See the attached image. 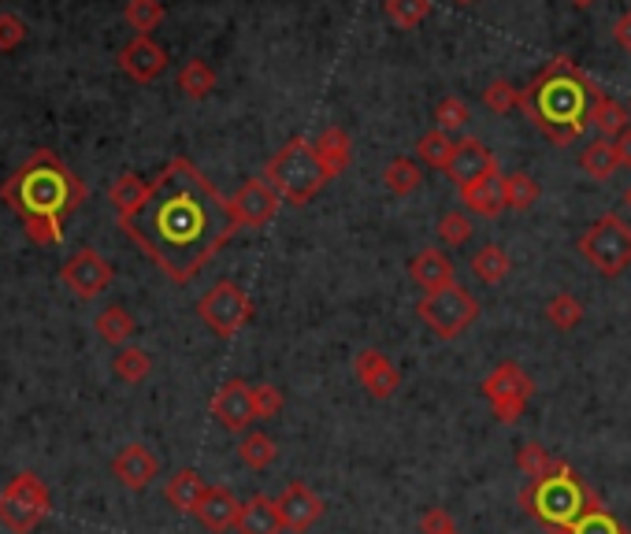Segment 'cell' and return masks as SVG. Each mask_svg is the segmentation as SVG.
I'll return each instance as SVG.
<instances>
[{"label": "cell", "mask_w": 631, "mask_h": 534, "mask_svg": "<svg viewBox=\"0 0 631 534\" xmlns=\"http://www.w3.org/2000/svg\"><path fill=\"white\" fill-rule=\"evenodd\" d=\"M483 104H487L494 115H509L512 109H520V90L509 79H494L487 82V90H483Z\"/></svg>", "instance_id": "cell-41"}, {"label": "cell", "mask_w": 631, "mask_h": 534, "mask_svg": "<svg viewBox=\"0 0 631 534\" xmlns=\"http://www.w3.org/2000/svg\"><path fill=\"white\" fill-rule=\"evenodd\" d=\"M480 390L491 401V409H494V416H498V423H517L520 416H523V409H528L536 383H531V375L523 372L520 364L505 361V364L494 367L487 378H483Z\"/></svg>", "instance_id": "cell-10"}, {"label": "cell", "mask_w": 631, "mask_h": 534, "mask_svg": "<svg viewBox=\"0 0 631 534\" xmlns=\"http://www.w3.org/2000/svg\"><path fill=\"white\" fill-rule=\"evenodd\" d=\"M60 279L75 297H101L104 289L112 286L115 271L97 249H79L67 257V264L60 268Z\"/></svg>", "instance_id": "cell-11"}, {"label": "cell", "mask_w": 631, "mask_h": 534, "mask_svg": "<svg viewBox=\"0 0 631 534\" xmlns=\"http://www.w3.org/2000/svg\"><path fill=\"white\" fill-rule=\"evenodd\" d=\"M174 86L190 96V101H205V96L216 90V71L205 60H187L174 75Z\"/></svg>", "instance_id": "cell-30"}, {"label": "cell", "mask_w": 631, "mask_h": 534, "mask_svg": "<svg viewBox=\"0 0 631 534\" xmlns=\"http://www.w3.org/2000/svg\"><path fill=\"white\" fill-rule=\"evenodd\" d=\"M283 405H286V397L279 386H271V383L252 386V409H257V420H275V416L283 412Z\"/></svg>", "instance_id": "cell-43"}, {"label": "cell", "mask_w": 631, "mask_h": 534, "mask_svg": "<svg viewBox=\"0 0 631 534\" xmlns=\"http://www.w3.org/2000/svg\"><path fill=\"white\" fill-rule=\"evenodd\" d=\"M505 201L512 212H528L539 201V179L531 171H509L505 174Z\"/></svg>", "instance_id": "cell-35"}, {"label": "cell", "mask_w": 631, "mask_h": 534, "mask_svg": "<svg viewBox=\"0 0 631 534\" xmlns=\"http://www.w3.org/2000/svg\"><path fill=\"white\" fill-rule=\"evenodd\" d=\"M584 305H579L576 294H553L550 305H547V323L553 330H561V334H568V330H576L584 323Z\"/></svg>", "instance_id": "cell-33"}, {"label": "cell", "mask_w": 631, "mask_h": 534, "mask_svg": "<svg viewBox=\"0 0 631 534\" xmlns=\"http://www.w3.org/2000/svg\"><path fill=\"white\" fill-rule=\"evenodd\" d=\"M579 168H584V174H590V179H598V182L613 179V171L620 168L617 141H609V138H595V141L587 145L584 152H579Z\"/></svg>", "instance_id": "cell-27"}, {"label": "cell", "mask_w": 631, "mask_h": 534, "mask_svg": "<svg viewBox=\"0 0 631 534\" xmlns=\"http://www.w3.org/2000/svg\"><path fill=\"white\" fill-rule=\"evenodd\" d=\"M112 475L123 482L126 490L142 493L145 487H153V479H157V475H160V461H157V456H153L149 445L131 442V445H123V450L115 453Z\"/></svg>", "instance_id": "cell-16"}, {"label": "cell", "mask_w": 631, "mask_h": 534, "mask_svg": "<svg viewBox=\"0 0 631 534\" xmlns=\"http://www.w3.org/2000/svg\"><path fill=\"white\" fill-rule=\"evenodd\" d=\"M383 8L391 15V23L402 26V31H416L431 15V0H383Z\"/></svg>", "instance_id": "cell-40"}, {"label": "cell", "mask_w": 631, "mask_h": 534, "mask_svg": "<svg viewBox=\"0 0 631 534\" xmlns=\"http://www.w3.org/2000/svg\"><path fill=\"white\" fill-rule=\"evenodd\" d=\"M93 330H97V338L101 342H109V345H126L134 338V330H138V323H134V316L126 313L123 305H109L104 313H97L93 319Z\"/></svg>", "instance_id": "cell-25"}, {"label": "cell", "mask_w": 631, "mask_h": 534, "mask_svg": "<svg viewBox=\"0 0 631 534\" xmlns=\"http://www.w3.org/2000/svg\"><path fill=\"white\" fill-rule=\"evenodd\" d=\"M209 493V482L201 479L193 468H182V471H174L171 475V482L164 487V498H168V504L174 512H187V516H193L198 512V504L201 498Z\"/></svg>", "instance_id": "cell-24"}, {"label": "cell", "mask_w": 631, "mask_h": 534, "mask_svg": "<svg viewBox=\"0 0 631 534\" xmlns=\"http://www.w3.org/2000/svg\"><path fill=\"white\" fill-rule=\"evenodd\" d=\"M420 534H458V523H453V516L446 509H427L420 516Z\"/></svg>", "instance_id": "cell-46"}, {"label": "cell", "mask_w": 631, "mask_h": 534, "mask_svg": "<svg viewBox=\"0 0 631 534\" xmlns=\"http://www.w3.org/2000/svg\"><path fill=\"white\" fill-rule=\"evenodd\" d=\"M120 227L179 286L193 283L238 235L230 201L187 157H174L153 179L142 205L131 216H120Z\"/></svg>", "instance_id": "cell-1"}, {"label": "cell", "mask_w": 631, "mask_h": 534, "mask_svg": "<svg viewBox=\"0 0 631 534\" xmlns=\"http://www.w3.org/2000/svg\"><path fill=\"white\" fill-rule=\"evenodd\" d=\"M212 416H216L219 427H227L230 434H241L252 420H257V409H252V386L241 383V378L223 383L216 397H212Z\"/></svg>", "instance_id": "cell-15"}, {"label": "cell", "mask_w": 631, "mask_h": 534, "mask_svg": "<svg viewBox=\"0 0 631 534\" xmlns=\"http://www.w3.org/2000/svg\"><path fill=\"white\" fill-rule=\"evenodd\" d=\"M313 149H316L319 163H324L327 179H338V174L349 168V160H353V141H349V134L342 130V126H327V130H319L313 138Z\"/></svg>", "instance_id": "cell-22"}, {"label": "cell", "mask_w": 631, "mask_h": 534, "mask_svg": "<svg viewBox=\"0 0 631 534\" xmlns=\"http://www.w3.org/2000/svg\"><path fill=\"white\" fill-rule=\"evenodd\" d=\"M568 4H572V8H579V12H587V8H590V4H598V0H568Z\"/></svg>", "instance_id": "cell-49"}, {"label": "cell", "mask_w": 631, "mask_h": 534, "mask_svg": "<svg viewBox=\"0 0 631 534\" xmlns=\"http://www.w3.org/2000/svg\"><path fill=\"white\" fill-rule=\"evenodd\" d=\"M123 19H126V26H131V31H138V34L149 37L160 26L164 4H160V0H126Z\"/></svg>", "instance_id": "cell-39"}, {"label": "cell", "mask_w": 631, "mask_h": 534, "mask_svg": "<svg viewBox=\"0 0 631 534\" xmlns=\"http://www.w3.org/2000/svg\"><path fill=\"white\" fill-rule=\"evenodd\" d=\"M416 316L424 319L427 327H431L435 338H442V342H453V338H461L464 330H469L475 319H480V300H475L464 286H446L439 294H427L420 297V305H416Z\"/></svg>", "instance_id": "cell-7"}, {"label": "cell", "mask_w": 631, "mask_h": 534, "mask_svg": "<svg viewBox=\"0 0 631 534\" xmlns=\"http://www.w3.org/2000/svg\"><path fill=\"white\" fill-rule=\"evenodd\" d=\"M409 275H413V283L424 289V294H439V289L458 283V279H453L450 257H446L442 249H420V252H416V257L409 260Z\"/></svg>", "instance_id": "cell-21"}, {"label": "cell", "mask_w": 631, "mask_h": 534, "mask_svg": "<svg viewBox=\"0 0 631 534\" xmlns=\"http://www.w3.org/2000/svg\"><path fill=\"white\" fill-rule=\"evenodd\" d=\"M491 171H502L498 157H494V152L480 138H461L458 149H453L450 168H446V174L458 182V190L472 186V182H480V179H487Z\"/></svg>", "instance_id": "cell-17"}, {"label": "cell", "mask_w": 631, "mask_h": 534, "mask_svg": "<svg viewBox=\"0 0 631 534\" xmlns=\"http://www.w3.org/2000/svg\"><path fill=\"white\" fill-rule=\"evenodd\" d=\"M617 152H620V168H631V126L617 138Z\"/></svg>", "instance_id": "cell-48"}, {"label": "cell", "mask_w": 631, "mask_h": 534, "mask_svg": "<svg viewBox=\"0 0 631 534\" xmlns=\"http://www.w3.org/2000/svg\"><path fill=\"white\" fill-rule=\"evenodd\" d=\"M576 249L601 279H617L631 268V227L609 212L576 238Z\"/></svg>", "instance_id": "cell-6"}, {"label": "cell", "mask_w": 631, "mask_h": 534, "mask_svg": "<svg viewBox=\"0 0 631 534\" xmlns=\"http://www.w3.org/2000/svg\"><path fill=\"white\" fill-rule=\"evenodd\" d=\"M420 182H424V174L409 157L391 160V163H386V171H383V186L391 190L394 197H409V193L420 190Z\"/></svg>", "instance_id": "cell-34"}, {"label": "cell", "mask_w": 631, "mask_h": 534, "mask_svg": "<svg viewBox=\"0 0 631 534\" xmlns=\"http://www.w3.org/2000/svg\"><path fill=\"white\" fill-rule=\"evenodd\" d=\"M238 534H283V516H279V504L268 493H252V498L241 504V520H238Z\"/></svg>", "instance_id": "cell-23"}, {"label": "cell", "mask_w": 631, "mask_h": 534, "mask_svg": "<svg viewBox=\"0 0 631 534\" xmlns=\"http://www.w3.org/2000/svg\"><path fill=\"white\" fill-rule=\"evenodd\" d=\"M264 179L275 186V193L286 201V205H297V208L308 205V201L331 182L308 138H290L283 149L268 160Z\"/></svg>", "instance_id": "cell-5"}, {"label": "cell", "mask_w": 631, "mask_h": 534, "mask_svg": "<svg viewBox=\"0 0 631 534\" xmlns=\"http://www.w3.org/2000/svg\"><path fill=\"white\" fill-rule=\"evenodd\" d=\"M23 37H26L23 15H15V12H0V53H12V48L23 45Z\"/></svg>", "instance_id": "cell-45"}, {"label": "cell", "mask_w": 631, "mask_h": 534, "mask_svg": "<svg viewBox=\"0 0 631 534\" xmlns=\"http://www.w3.org/2000/svg\"><path fill=\"white\" fill-rule=\"evenodd\" d=\"M628 126H631V112L624 109V104H617L613 96H606V93H601L598 109H595V115H590V130H595L598 138L617 141L620 134L628 130Z\"/></svg>", "instance_id": "cell-28"}, {"label": "cell", "mask_w": 631, "mask_h": 534, "mask_svg": "<svg viewBox=\"0 0 631 534\" xmlns=\"http://www.w3.org/2000/svg\"><path fill=\"white\" fill-rule=\"evenodd\" d=\"M624 205H628V208H631V190H628V193H624Z\"/></svg>", "instance_id": "cell-50"}, {"label": "cell", "mask_w": 631, "mask_h": 534, "mask_svg": "<svg viewBox=\"0 0 631 534\" xmlns=\"http://www.w3.org/2000/svg\"><path fill=\"white\" fill-rule=\"evenodd\" d=\"M520 504L531 520H539L550 534H568L572 523L584 520L587 512L601 509L598 493L587 487L584 475L568 468L565 461L557 464V471H550L547 479H531L520 490Z\"/></svg>", "instance_id": "cell-4"}, {"label": "cell", "mask_w": 631, "mask_h": 534, "mask_svg": "<svg viewBox=\"0 0 631 534\" xmlns=\"http://www.w3.org/2000/svg\"><path fill=\"white\" fill-rule=\"evenodd\" d=\"M557 464H561L557 456L539 442H523L520 453H517V468L523 475H531V479H547L550 471H557Z\"/></svg>", "instance_id": "cell-37"}, {"label": "cell", "mask_w": 631, "mask_h": 534, "mask_svg": "<svg viewBox=\"0 0 631 534\" xmlns=\"http://www.w3.org/2000/svg\"><path fill=\"white\" fill-rule=\"evenodd\" d=\"M279 205H283V197L275 193L268 179H249L246 186H241L235 197H230V208H235V219L238 227H268L271 219H275Z\"/></svg>", "instance_id": "cell-12"}, {"label": "cell", "mask_w": 631, "mask_h": 534, "mask_svg": "<svg viewBox=\"0 0 631 534\" xmlns=\"http://www.w3.org/2000/svg\"><path fill=\"white\" fill-rule=\"evenodd\" d=\"M453 149H458V141H453L450 134H442V130H431V134H424V138L416 141V152H420V160L427 163V168H435V171L450 168Z\"/></svg>", "instance_id": "cell-36"}, {"label": "cell", "mask_w": 631, "mask_h": 534, "mask_svg": "<svg viewBox=\"0 0 631 534\" xmlns=\"http://www.w3.org/2000/svg\"><path fill=\"white\" fill-rule=\"evenodd\" d=\"M613 37H617V45L624 48V53L631 56V8L624 15L617 19V26H613Z\"/></svg>", "instance_id": "cell-47"}, {"label": "cell", "mask_w": 631, "mask_h": 534, "mask_svg": "<svg viewBox=\"0 0 631 534\" xmlns=\"http://www.w3.org/2000/svg\"><path fill=\"white\" fill-rule=\"evenodd\" d=\"M472 120V109L464 104V96H442L439 104H435V130H442V134H458L464 130Z\"/></svg>", "instance_id": "cell-38"}, {"label": "cell", "mask_w": 631, "mask_h": 534, "mask_svg": "<svg viewBox=\"0 0 631 534\" xmlns=\"http://www.w3.org/2000/svg\"><path fill=\"white\" fill-rule=\"evenodd\" d=\"M279 516H283V527L294 534H305L308 527H316L319 516H324V498L308 487V482H290V487L275 498Z\"/></svg>", "instance_id": "cell-14"}, {"label": "cell", "mask_w": 631, "mask_h": 534, "mask_svg": "<svg viewBox=\"0 0 631 534\" xmlns=\"http://www.w3.org/2000/svg\"><path fill=\"white\" fill-rule=\"evenodd\" d=\"M601 101V90L590 82V75L568 56H553L542 71L531 79L528 90H520V112L539 134H547L553 145H572L590 130V115Z\"/></svg>", "instance_id": "cell-3"}, {"label": "cell", "mask_w": 631, "mask_h": 534, "mask_svg": "<svg viewBox=\"0 0 631 534\" xmlns=\"http://www.w3.org/2000/svg\"><path fill=\"white\" fill-rule=\"evenodd\" d=\"M472 238V219L464 216V212H446V216L439 219V241L450 249H461L469 246Z\"/></svg>", "instance_id": "cell-42"}, {"label": "cell", "mask_w": 631, "mask_h": 534, "mask_svg": "<svg viewBox=\"0 0 631 534\" xmlns=\"http://www.w3.org/2000/svg\"><path fill=\"white\" fill-rule=\"evenodd\" d=\"M461 201L464 208L472 212V216L480 219H498L505 208H509V201H505V174L502 171H491L487 179L472 182V186L461 190Z\"/></svg>", "instance_id": "cell-20"}, {"label": "cell", "mask_w": 631, "mask_h": 534, "mask_svg": "<svg viewBox=\"0 0 631 534\" xmlns=\"http://www.w3.org/2000/svg\"><path fill=\"white\" fill-rule=\"evenodd\" d=\"M198 523L212 534H223V531H235L238 520H241V501L230 493L227 487H209V493L201 498L198 504Z\"/></svg>", "instance_id": "cell-19"}, {"label": "cell", "mask_w": 631, "mask_h": 534, "mask_svg": "<svg viewBox=\"0 0 631 534\" xmlns=\"http://www.w3.org/2000/svg\"><path fill=\"white\" fill-rule=\"evenodd\" d=\"M453 4H475V0H453Z\"/></svg>", "instance_id": "cell-51"}, {"label": "cell", "mask_w": 631, "mask_h": 534, "mask_svg": "<svg viewBox=\"0 0 631 534\" xmlns=\"http://www.w3.org/2000/svg\"><path fill=\"white\" fill-rule=\"evenodd\" d=\"M198 316L212 334L227 342V338H235L238 330L252 319V300L238 283L223 279V283H216L205 297L198 300Z\"/></svg>", "instance_id": "cell-9"}, {"label": "cell", "mask_w": 631, "mask_h": 534, "mask_svg": "<svg viewBox=\"0 0 631 534\" xmlns=\"http://www.w3.org/2000/svg\"><path fill=\"white\" fill-rule=\"evenodd\" d=\"M112 372L120 375L123 383L138 386V383H145V378L153 375V356L145 353L142 345H123L120 353L112 356Z\"/></svg>", "instance_id": "cell-32"}, {"label": "cell", "mask_w": 631, "mask_h": 534, "mask_svg": "<svg viewBox=\"0 0 631 534\" xmlns=\"http://www.w3.org/2000/svg\"><path fill=\"white\" fill-rule=\"evenodd\" d=\"M120 71L126 75V79H134V82H153V79H160L164 71H168V53L153 42V37H145V34H134L131 42H126L120 48Z\"/></svg>", "instance_id": "cell-13"}, {"label": "cell", "mask_w": 631, "mask_h": 534, "mask_svg": "<svg viewBox=\"0 0 631 534\" xmlns=\"http://www.w3.org/2000/svg\"><path fill=\"white\" fill-rule=\"evenodd\" d=\"M34 246H60L64 223L82 208L86 182L53 149H37L0 190Z\"/></svg>", "instance_id": "cell-2"}, {"label": "cell", "mask_w": 631, "mask_h": 534, "mask_svg": "<svg viewBox=\"0 0 631 534\" xmlns=\"http://www.w3.org/2000/svg\"><path fill=\"white\" fill-rule=\"evenodd\" d=\"M149 186H153L149 179H142V174H134V171H123L120 179H115V186H112V208H115V216H131V212L145 201Z\"/></svg>", "instance_id": "cell-31"}, {"label": "cell", "mask_w": 631, "mask_h": 534, "mask_svg": "<svg viewBox=\"0 0 631 534\" xmlns=\"http://www.w3.org/2000/svg\"><path fill=\"white\" fill-rule=\"evenodd\" d=\"M353 375L361 378V386L379 401H386V397L397 394V386H402V372L391 364V356H383L379 349H361V353L353 356Z\"/></svg>", "instance_id": "cell-18"}, {"label": "cell", "mask_w": 631, "mask_h": 534, "mask_svg": "<svg viewBox=\"0 0 631 534\" xmlns=\"http://www.w3.org/2000/svg\"><path fill=\"white\" fill-rule=\"evenodd\" d=\"M568 534H628V531L620 527V520H617V516H609L606 509H595V512H587L584 520L572 523V531H568Z\"/></svg>", "instance_id": "cell-44"}, {"label": "cell", "mask_w": 631, "mask_h": 534, "mask_svg": "<svg viewBox=\"0 0 631 534\" xmlns=\"http://www.w3.org/2000/svg\"><path fill=\"white\" fill-rule=\"evenodd\" d=\"M472 279L475 283H483V286H498L502 279H509V268H512V260H509V252H505L502 246H483L480 252H472Z\"/></svg>", "instance_id": "cell-26"}, {"label": "cell", "mask_w": 631, "mask_h": 534, "mask_svg": "<svg viewBox=\"0 0 631 534\" xmlns=\"http://www.w3.org/2000/svg\"><path fill=\"white\" fill-rule=\"evenodd\" d=\"M275 456H279V445L271 442V434L264 431H246L241 434V442H238V461L246 464V468L252 471H264L275 464Z\"/></svg>", "instance_id": "cell-29"}, {"label": "cell", "mask_w": 631, "mask_h": 534, "mask_svg": "<svg viewBox=\"0 0 631 534\" xmlns=\"http://www.w3.org/2000/svg\"><path fill=\"white\" fill-rule=\"evenodd\" d=\"M48 487L34 471H19L4 490H0V523L12 534H31L48 516Z\"/></svg>", "instance_id": "cell-8"}]
</instances>
